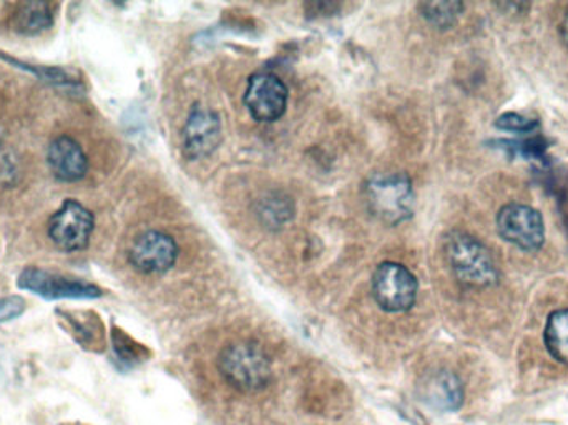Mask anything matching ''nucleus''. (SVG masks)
<instances>
[{
  "instance_id": "6ab92c4d",
  "label": "nucleus",
  "mask_w": 568,
  "mask_h": 425,
  "mask_svg": "<svg viewBox=\"0 0 568 425\" xmlns=\"http://www.w3.org/2000/svg\"><path fill=\"white\" fill-rule=\"evenodd\" d=\"M560 34L561 38H564L565 44L568 45V11L565 12L564 21H561Z\"/></svg>"
},
{
  "instance_id": "a211bd4d",
  "label": "nucleus",
  "mask_w": 568,
  "mask_h": 425,
  "mask_svg": "<svg viewBox=\"0 0 568 425\" xmlns=\"http://www.w3.org/2000/svg\"><path fill=\"white\" fill-rule=\"evenodd\" d=\"M25 311V301L19 296L0 299V323L12 321Z\"/></svg>"
},
{
  "instance_id": "f8f14e48",
  "label": "nucleus",
  "mask_w": 568,
  "mask_h": 425,
  "mask_svg": "<svg viewBox=\"0 0 568 425\" xmlns=\"http://www.w3.org/2000/svg\"><path fill=\"white\" fill-rule=\"evenodd\" d=\"M424 398L429 404L442 411H456L463 405V384L456 375H452L448 370H441L425 382Z\"/></svg>"
},
{
  "instance_id": "9b49d317",
  "label": "nucleus",
  "mask_w": 568,
  "mask_h": 425,
  "mask_svg": "<svg viewBox=\"0 0 568 425\" xmlns=\"http://www.w3.org/2000/svg\"><path fill=\"white\" fill-rule=\"evenodd\" d=\"M47 163L52 175L60 182L73 183L89 172V158L76 138L60 135L47 148Z\"/></svg>"
},
{
  "instance_id": "423d86ee",
  "label": "nucleus",
  "mask_w": 568,
  "mask_h": 425,
  "mask_svg": "<svg viewBox=\"0 0 568 425\" xmlns=\"http://www.w3.org/2000/svg\"><path fill=\"white\" fill-rule=\"evenodd\" d=\"M497 231L507 243L524 251L541 250L545 241L544 218L537 209L522 203H509L500 209Z\"/></svg>"
},
{
  "instance_id": "9d476101",
  "label": "nucleus",
  "mask_w": 568,
  "mask_h": 425,
  "mask_svg": "<svg viewBox=\"0 0 568 425\" xmlns=\"http://www.w3.org/2000/svg\"><path fill=\"white\" fill-rule=\"evenodd\" d=\"M19 286L47 299H89L100 296V289L89 283L64 278L44 269L29 268L19 276Z\"/></svg>"
},
{
  "instance_id": "20e7f679",
  "label": "nucleus",
  "mask_w": 568,
  "mask_h": 425,
  "mask_svg": "<svg viewBox=\"0 0 568 425\" xmlns=\"http://www.w3.org/2000/svg\"><path fill=\"white\" fill-rule=\"evenodd\" d=\"M418 279L399 263H383L373 276V296L380 309L387 312H405L418 299Z\"/></svg>"
},
{
  "instance_id": "f03ea898",
  "label": "nucleus",
  "mask_w": 568,
  "mask_h": 425,
  "mask_svg": "<svg viewBox=\"0 0 568 425\" xmlns=\"http://www.w3.org/2000/svg\"><path fill=\"white\" fill-rule=\"evenodd\" d=\"M367 208L377 220L399 225L414 211V188L405 173H376L364 185Z\"/></svg>"
},
{
  "instance_id": "f3484780",
  "label": "nucleus",
  "mask_w": 568,
  "mask_h": 425,
  "mask_svg": "<svg viewBox=\"0 0 568 425\" xmlns=\"http://www.w3.org/2000/svg\"><path fill=\"white\" fill-rule=\"evenodd\" d=\"M496 127L500 130L514 131V134H531L538 127V124L537 120L509 112V114L500 115L497 118Z\"/></svg>"
},
{
  "instance_id": "7ed1b4c3",
  "label": "nucleus",
  "mask_w": 568,
  "mask_h": 425,
  "mask_svg": "<svg viewBox=\"0 0 568 425\" xmlns=\"http://www.w3.org/2000/svg\"><path fill=\"white\" fill-rule=\"evenodd\" d=\"M219 369L226 381L243 392H257L271 381V364L257 343H235L219 354Z\"/></svg>"
},
{
  "instance_id": "2eb2a0df",
  "label": "nucleus",
  "mask_w": 568,
  "mask_h": 425,
  "mask_svg": "<svg viewBox=\"0 0 568 425\" xmlns=\"http://www.w3.org/2000/svg\"><path fill=\"white\" fill-rule=\"evenodd\" d=\"M422 18L438 28H448L459 21L464 12L463 2H422L419 4Z\"/></svg>"
},
{
  "instance_id": "6e6552de",
  "label": "nucleus",
  "mask_w": 568,
  "mask_h": 425,
  "mask_svg": "<svg viewBox=\"0 0 568 425\" xmlns=\"http://www.w3.org/2000/svg\"><path fill=\"white\" fill-rule=\"evenodd\" d=\"M179 248L170 234L145 231L132 243L128 260L144 275H161L175 264Z\"/></svg>"
},
{
  "instance_id": "f257e3e1",
  "label": "nucleus",
  "mask_w": 568,
  "mask_h": 425,
  "mask_svg": "<svg viewBox=\"0 0 568 425\" xmlns=\"http://www.w3.org/2000/svg\"><path fill=\"white\" fill-rule=\"evenodd\" d=\"M445 260L461 283L474 288H489L499 282L496 261L476 238L454 231L445 238Z\"/></svg>"
},
{
  "instance_id": "1a4fd4ad",
  "label": "nucleus",
  "mask_w": 568,
  "mask_h": 425,
  "mask_svg": "<svg viewBox=\"0 0 568 425\" xmlns=\"http://www.w3.org/2000/svg\"><path fill=\"white\" fill-rule=\"evenodd\" d=\"M221 140V122L208 106L195 105L183 130V151L190 160L208 157Z\"/></svg>"
},
{
  "instance_id": "0eeeda50",
  "label": "nucleus",
  "mask_w": 568,
  "mask_h": 425,
  "mask_svg": "<svg viewBox=\"0 0 568 425\" xmlns=\"http://www.w3.org/2000/svg\"><path fill=\"white\" fill-rule=\"evenodd\" d=\"M245 105L258 122H276L288 105V89L280 77L270 72L254 73L248 80Z\"/></svg>"
},
{
  "instance_id": "ddd939ff",
  "label": "nucleus",
  "mask_w": 568,
  "mask_h": 425,
  "mask_svg": "<svg viewBox=\"0 0 568 425\" xmlns=\"http://www.w3.org/2000/svg\"><path fill=\"white\" fill-rule=\"evenodd\" d=\"M54 24V8L47 2H25L12 12V28L22 35H37Z\"/></svg>"
},
{
  "instance_id": "39448f33",
  "label": "nucleus",
  "mask_w": 568,
  "mask_h": 425,
  "mask_svg": "<svg viewBox=\"0 0 568 425\" xmlns=\"http://www.w3.org/2000/svg\"><path fill=\"white\" fill-rule=\"evenodd\" d=\"M93 227L92 211L76 199H66L48 221V238L59 250L73 253L89 246Z\"/></svg>"
},
{
  "instance_id": "dca6fc26",
  "label": "nucleus",
  "mask_w": 568,
  "mask_h": 425,
  "mask_svg": "<svg viewBox=\"0 0 568 425\" xmlns=\"http://www.w3.org/2000/svg\"><path fill=\"white\" fill-rule=\"evenodd\" d=\"M19 176H21L19 158L8 148H0V185H14Z\"/></svg>"
},
{
  "instance_id": "4468645a",
  "label": "nucleus",
  "mask_w": 568,
  "mask_h": 425,
  "mask_svg": "<svg viewBox=\"0 0 568 425\" xmlns=\"http://www.w3.org/2000/svg\"><path fill=\"white\" fill-rule=\"evenodd\" d=\"M545 346L557 363L568 366V308L548 315L544 331Z\"/></svg>"
}]
</instances>
